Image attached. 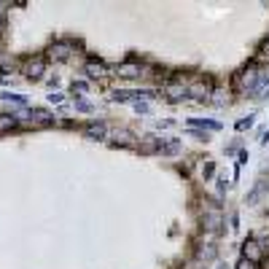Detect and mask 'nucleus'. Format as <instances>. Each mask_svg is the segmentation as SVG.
I'll list each match as a JSON object with an SVG mask.
<instances>
[{
	"label": "nucleus",
	"mask_w": 269,
	"mask_h": 269,
	"mask_svg": "<svg viewBox=\"0 0 269 269\" xmlns=\"http://www.w3.org/2000/svg\"><path fill=\"white\" fill-rule=\"evenodd\" d=\"M243 256L248 258V261H258V258H261V248H258V243L256 239H248V243L243 245Z\"/></svg>",
	"instance_id": "obj_9"
},
{
	"label": "nucleus",
	"mask_w": 269,
	"mask_h": 269,
	"mask_svg": "<svg viewBox=\"0 0 269 269\" xmlns=\"http://www.w3.org/2000/svg\"><path fill=\"white\" fill-rule=\"evenodd\" d=\"M237 269H256V264H253V261H248V258H243V261L237 264Z\"/></svg>",
	"instance_id": "obj_24"
},
{
	"label": "nucleus",
	"mask_w": 269,
	"mask_h": 269,
	"mask_svg": "<svg viewBox=\"0 0 269 269\" xmlns=\"http://www.w3.org/2000/svg\"><path fill=\"white\" fill-rule=\"evenodd\" d=\"M84 92H86V84L84 81H73L70 84V94H73V97H81Z\"/></svg>",
	"instance_id": "obj_21"
},
{
	"label": "nucleus",
	"mask_w": 269,
	"mask_h": 269,
	"mask_svg": "<svg viewBox=\"0 0 269 269\" xmlns=\"http://www.w3.org/2000/svg\"><path fill=\"white\" fill-rule=\"evenodd\" d=\"M27 116H30L33 121L38 124H54V116L49 111H43V108H35V111H27Z\"/></svg>",
	"instance_id": "obj_14"
},
{
	"label": "nucleus",
	"mask_w": 269,
	"mask_h": 269,
	"mask_svg": "<svg viewBox=\"0 0 269 269\" xmlns=\"http://www.w3.org/2000/svg\"><path fill=\"white\" fill-rule=\"evenodd\" d=\"M111 146L129 148V146H134V143H132V138H129V132H116V138H111Z\"/></svg>",
	"instance_id": "obj_16"
},
{
	"label": "nucleus",
	"mask_w": 269,
	"mask_h": 269,
	"mask_svg": "<svg viewBox=\"0 0 269 269\" xmlns=\"http://www.w3.org/2000/svg\"><path fill=\"white\" fill-rule=\"evenodd\" d=\"M199 258H207V261H210V258H216V245L213 243H207V245L202 243L199 245Z\"/></svg>",
	"instance_id": "obj_19"
},
{
	"label": "nucleus",
	"mask_w": 269,
	"mask_h": 269,
	"mask_svg": "<svg viewBox=\"0 0 269 269\" xmlns=\"http://www.w3.org/2000/svg\"><path fill=\"white\" fill-rule=\"evenodd\" d=\"M43 67H46L43 57H33V60H27V62H24V78L38 81V78L43 75Z\"/></svg>",
	"instance_id": "obj_3"
},
{
	"label": "nucleus",
	"mask_w": 269,
	"mask_h": 269,
	"mask_svg": "<svg viewBox=\"0 0 269 269\" xmlns=\"http://www.w3.org/2000/svg\"><path fill=\"white\" fill-rule=\"evenodd\" d=\"M11 127H16V116H11V113L0 116V129H11Z\"/></svg>",
	"instance_id": "obj_20"
},
{
	"label": "nucleus",
	"mask_w": 269,
	"mask_h": 269,
	"mask_svg": "<svg viewBox=\"0 0 269 269\" xmlns=\"http://www.w3.org/2000/svg\"><path fill=\"white\" fill-rule=\"evenodd\" d=\"M251 124H253V116H248V119H239V121H237V129H248V127H251Z\"/></svg>",
	"instance_id": "obj_23"
},
{
	"label": "nucleus",
	"mask_w": 269,
	"mask_h": 269,
	"mask_svg": "<svg viewBox=\"0 0 269 269\" xmlns=\"http://www.w3.org/2000/svg\"><path fill=\"white\" fill-rule=\"evenodd\" d=\"M266 186H269L266 180H261V183H258V186L251 191V194H248V205H256V202H258V197H261L264 191H266Z\"/></svg>",
	"instance_id": "obj_18"
},
{
	"label": "nucleus",
	"mask_w": 269,
	"mask_h": 269,
	"mask_svg": "<svg viewBox=\"0 0 269 269\" xmlns=\"http://www.w3.org/2000/svg\"><path fill=\"white\" fill-rule=\"evenodd\" d=\"M0 100H11V102H16V105H24V102H27L24 97H19V94H8V92H0Z\"/></svg>",
	"instance_id": "obj_22"
},
{
	"label": "nucleus",
	"mask_w": 269,
	"mask_h": 269,
	"mask_svg": "<svg viewBox=\"0 0 269 269\" xmlns=\"http://www.w3.org/2000/svg\"><path fill=\"white\" fill-rule=\"evenodd\" d=\"M189 124L191 127H202V129H221V124L213 121V119H191Z\"/></svg>",
	"instance_id": "obj_17"
},
{
	"label": "nucleus",
	"mask_w": 269,
	"mask_h": 269,
	"mask_svg": "<svg viewBox=\"0 0 269 269\" xmlns=\"http://www.w3.org/2000/svg\"><path fill=\"white\" fill-rule=\"evenodd\" d=\"M134 111H138V113H148V102H134Z\"/></svg>",
	"instance_id": "obj_25"
},
{
	"label": "nucleus",
	"mask_w": 269,
	"mask_h": 269,
	"mask_svg": "<svg viewBox=\"0 0 269 269\" xmlns=\"http://www.w3.org/2000/svg\"><path fill=\"white\" fill-rule=\"evenodd\" d=\"M3 24H6V22H3V16H0V33H3Z\"/></svg>",
	"instance_id": "obj_29"
},
{
	"label": "nucleus",
	"mask_w": 269,
	"mask_h": 269,
	"mask_svg": "<svg viewBox=\"0 0 269 269\" xmlns=\"http://www.w3.org/2000/svg\"><path fill=\"white\" fill-rule=\"evenodd\" d=\"M49 100H51V102H62V94H57V92H51V94H49Z\"/></svg>",
	"instance_id": "obj_28"
},
{
	"label": "nucleus",
	"mask_w": 269,
	"mask_h": 269,
	"mask_svg": "<svg viewBox=\"0 0 269 269\" xmlns=\"http://www.w3.org/2000/svg\"><path fill=\"white\" fill-rule=\"evenodd\" d=\"M70 51H73L70 43H54L51 49H49V57H51L54 62H65L67 57H70Z\"/></svg>",
	"instance_id": "obj_7"
},
{
	"label": "nucleus",
	"mask_w": 269,
	"mask_h": 269,
	"mask_svg": "<svg viewBox=\"0 0 269 269\" xmlns=\"http://www.w3.org/2000/svg\"><path fill=\"white\" fill-rule=\"evenodd\" d=\"M258 75H261V70L251 65V67H245V70H239V73H237L234 86H237V89H245V92H253V86H256V81H258Z\"/></svg>",
	"instance_id": "obj_1"
},
{
	"label": "nucleus",
	"mask_w": 269,
	"mask_h": 269,
	"mask_svg": "<svg viewBox=\"0 0 269 269\" xmlns=\"http://www.w3.org/2000/svg\"><path fill=\"white\" fill-rule=\"evenodd\" d=\"M140 94H143V97H148L151 92H113V94H111V100H113V102H127V100L140 97Z\"/></svg>",
	"instance_id": "obj_15"
},
{
	"label": "nucleus",
	"mask_w": 269,
	"mask_h": 269,
	"mask_svg": "<svg viewBox=\"0 0 269 269\" xmlns=\"http://www.w3.org/2000/svg\"><path fill=\"white\" fill-rule=\"evenodd\" d=\"M159 153H162V156H178V153H180V140H178V138L162 140V146H159Z\"/></svg>",
	"instance_id": "obj_8"
},
{
	"label": "nucleus",
	"mask_w": 269,
	"mask_h": 269,
	"mask_svg": "<svg viewBox=\"0 0 269 269\" xmlns=\"http://www.w3.org/2000/svg\"><path fill=\"white\" fill-rule=\"evenodd\" d=\"M213 172H216V165H213V162H207V165H205V175H213Z\"/></svg>",
	"instance_id": "obj_27"
},
{
	"label": "nucleus",
	"mask_w": 269,
	"mask_h": 269,
	"mask_svg": "<svg viewBox=\"0 0 269 269\" xmlns=\"http://www.w3.org/2000/svg\"><path fill=\"white\" fill-rule=\"evenodd\" d=\"M186 97H189V94H186V86H180L178 78H175V84H170V86H167V100L180 102V100H186Z\"/></svg>",
	"instance_id": "obj_10"
},
{
	"label": "nucleus",
	"mask_w": 269,
	"mask_h": 269,
	"mask_svg": "<svg viewBox=\"0 0 269 269\" xmlns=\"http://www.w3.org/2000/svg\"><path fill=\"white\" fill-rule=\"evenodd\" d=\"M75 105H78V111H86V113H89V111H92V105H89V102H84V100H78V102H75Z\"/></svg>",
	"instance_id": "obj_26"
},
{
	"label": "nucleus",
	"mask_w": 269,
	"mask_h": 269,
	"mask_svg": "<svg viewBox=\"0 0 269 269\" xmlns=\"http://www.w3.org/2000/svg\"><path fill=\"white\" fill-rule=\"evenodd\" d=\"M159 146H162L159 138H153V134H146V138L138 143V151H140V153H159Z\"/></svg>",
	"instance_id": "obj_5"
},
{
	"label": "nucleus",
	"mask_w": 269,
	"mask_h": 269,
	"mask_svg": "<svg viewBox=\"0 0 269 269\" xmlns=\"http://www.w3.org/2000/svg\"><path fill=\"white\" fill-rule=\"evenodd\" d=\"M186 94L191 100H199V102H205L210 97V81L207 78H194V84L186 89Z\"/></svg>",
	"instance_id": "obj_2"
},
{
	"label": "nucleus",
	"mask_w": 269,
	"mask_h": 269,
	"mask_svg": "<svg viewBox=\"0 0 269 269\" xmlns=\"http://www.w3.org/2000/svg\"><path fill=\"white\" fill-rule=\"evenodd\" d=\"M84 70H86L89 78H102V75L108 73V67H105V62H100V60H89L84 65Z\"/></svg>",
	"instance_id": "obj_6"
},
{
	"label": "nucleus",
	"mask_w": 269,
	"mask_h": 269,
	"mask_svg": "<svg viewBox=\"0 0 269 269\" xmlns=\"http://www.w3.org/2000/svg\"><path fill=\"white\" fill-rule=\"evenodd\" d=\"M202 224H205L207 232H218V229H221V213H218V210H207Z\"/></svg>",
	"instance_id": "obj_11"
},
{
	"label": "nucleus",
	"mask_w": 269,
	"mask_h": 269,
	"mask_svg": "<svg viewBox=\"0 0 269 269\" xmlns=\"http://www.w3.org/2000/svg\"><path fill=\"white\" fill-rule=\"evenodd\" d=\"M116 73H119V78H140V65H132V62H127V65H121V67H116Z\"/></svg>",
	"instance_id": "obj_12"
},
{
	"label": "nucleus",
	"mask_w": 269,
	"mask_h": 269,
	"mask_svg": "<svg viewBox=\"0 0 269 269\" xmlns=\"http://www.w3.org/2000/svg\"><path fill=\"white\" fill-rule=\"evenodd\" d=\"M251 94H253L256 100H264L266 94H269V70H261V75H258V81H256Z\"/></svg>",
	"instance_id": "obj_4"
},
{
	"label": "nucleus",
	"mask_w": 269,
	"mask_h": 269,
	"mask_svg": "<svg viewBox=\"0 0 269 269\" xmlns=\"http://www.w3.org/2000/svg\"><path fill=\"white\" fill-rule=\"evenodd\" d=\"M105 134H108V127H105L102 121H97V124H89V127H86V138H92V140H102Z\"/></svg>",
	"instance_id": "obj_13"
}]
</instances>
